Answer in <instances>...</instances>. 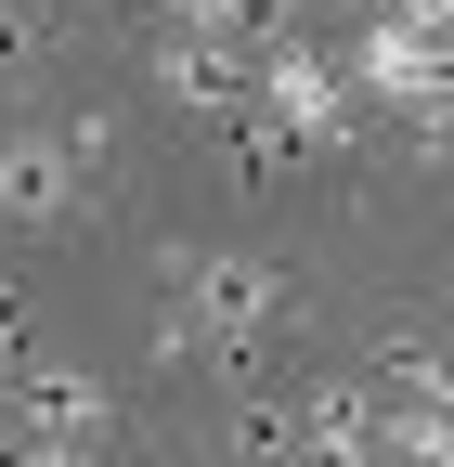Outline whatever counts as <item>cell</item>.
I'll list each match as a JSON object with an SVG mask.
<instances>
[{"label":"cell","instance_id":"2","mask_svg":"<svg viewBox=\"0 0 454 467\" xmlns=\"http://www.w3.org/2000/svg\"><path fill=\"white\" fill-rule=\"evenodd\" d=\"M351 104H377V117H403V130L428 143L441 130V26H403V14H377V26H351Z\"/></svg>","mask_w":454,"mask_h":467},{"label":"cell","instance_id":"1","mask_svg":"<svg viewBox=\"0 0 454 467\" xmlns=\"http://www.w3.org/2000/svg\"><path fill=\"white\" fill-rule=\"evenodd\" d=\"M273 325H286L273 260H169V350L182 364H260Z\"/></svg>","mask_w":454,"mask_h":467},{"label":"cell","instance_id":"5","mask_svg":"<svg viewBox=\"0 0 454 467\" xmlns=\"http://www.w3.org/2000/svg\"><path fill=\"white\" fill-rule=\"evenodd\" d=\"M0 416L14 429H39V441H104V377H78V364H14V389H0Z\"/></svg>","mask_w":454,"mask_h":467},{"label":"cell","instance_id":"3","mask_svg":"<svg viewBox=\"0 0 454 467\" xmlns=\"http://www.w3.org/2000/svg\"><path fill=\"white\" fill-rule=\"evenodd\" d=\"M247 78H260V26H169L156 39V104H182V117L247 130Z\"/></svg>","mask_w":454,"mask_h":467},{"label":"cell","instance_id":"4","mask_svg":"<svg viewBox=\"0 0 454 467\" xmlns=\"http://www.w3.org/2000/svg\"><path fill=\"white\" fill-rule=\"evenodd\" d=\"M91 169H104V117H78V130H14V143H0V221L52 234L91 195Z\"/></svg>","mask_w":454,"mask_h":467},{"label":"cell","instance_id":"6","mask_svg":"<svg viewBox=\"0 0 454 467\" xmlns=\"http://www.w3.org/2000/svg\"><path fill=\"white\" fill-rule=\"evenodd\" d=\"M0 389H14V325H0Z\"/></svg>","mask_w":454,"mask_h":467},{"label":"cell","instance_id":"7","mask_svg":"<svg viewBox=\"0 0 454 467\" xmlns=\"http://www.w3.org/2000/svg\"><path fill=\"white\" fill-rule=\"evenodd\" d=\"M0 52H14V14H0Z\"/></svg>","mask_w":454,"mask_h":467}]
</instances>
